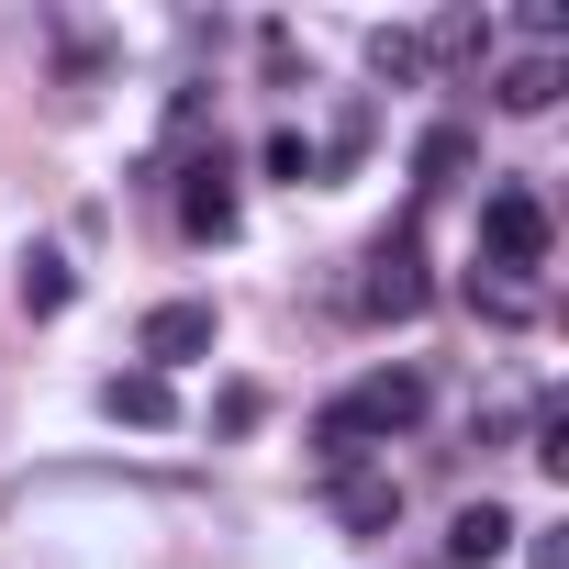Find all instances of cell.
I'll list each match as a JSON object with an SVG mask.
<instances>
[{
  "label": "cell",
  "instance_id": "cell-1",
  "mask_svg": "<svg viewBox=\"0 0 569 569\" xmlns=\"http://www.w3.org/2000/svg\"><path fill=\"white\" fill-rule=\"evenodd\" d=\"M413 413H425V380H413V369H369V380H358V391H347V402H336L325 425H336V436L358 447V436H402Z\"/></svg>",
  "mask_w": 569,
  "mask_h": 569
},
{
  "label": "cell",
  "instance_id": "cell-2",
  "mask_svg": "<svg viewBox=\"0 0 569 569\" xmlns=\"http://www.w3.org/2000/svg\"><path fill=\"white\" fill-rule=\"evenodd\" d=\"M358 302H369V313H391V325H413V313L436 302V279H425V246H413V234L369 246V279H358Z\"/></svg>",
  "mask_w": 569,
  "mask_h": 569
},
{
  "label": "cell",
  "instance_id": "cell-3",
  "mask_svg": "<svg viewBox=\"0 0 569 569\" xmlns=\"http://www.w3.org/2000/svg\"><path fill=\"white\" fill-rule=\"evenodd\" d=\"M480 246H491V268H502V279H513V268H547V201H536V190H491Z\"/></svg>",
  "mask_w": 569,
  "mask_h": 569
},
{
  "label": "cell",
  "instance_id": "cell-4",
  "mask_svg": "<svg viewBox=\"0 0 569 569\" xmlns=\"http://www.w3.org/2000/svg\"><path fill=\"white\" fill-rule=\"evenodd\" d=\"M134 358L168 380V369H190V358H212V302H157L146 313V336H134Z\"/></svg>",
  "mask_w": 569,
  "mask_h": 569
},
{
  "label": "cell",
  "instance_id": "cell-5",
  "mask_svg": "<svg viewBox=\"0 0 569 569\" xmlns=\"http://www.w3.org/2000/svg\"><path fill=\"white\" fill-rule=\"evenodd\" d=\"M179 223H190L201 246H223V234H234V168H223V157H201V168L179 179Z\"/></svg>",
  "mask_w": 569,
  "mask_h": 569
},
{
  "label": "cell",
  "instance_id": "cell-6",
  "mask_svg": "<svg viewBox=\"0 0 569 569\" xmlns=\"http://www.w3.org/2000/svg\"><path fill=\"white\" fill-rule=\"evenodd\" d=\"M101 413H112V425H146V436H157V425H168L179 402H168V380H157V369H112V380H101Z\"/></svg>",
  "mask_w": 569,
  "mask_h": 569
},
{
  "label": "cell",
  "instance_id": "cell-7",
  "mask_svg": "<svg viewBox=\"0 0 569 569\" xmlns=\"http://www.w3.org/2000/svg\"><path fill=\"white\" fill-rule=\"evenodd\" d=\"M12 291H23V313H34V325H57V313L79 302V279H68V257H57V246H34V257H23V279H12Z\"/></svg>",
  "mask_w": 569,
  "mask_h": 569
},
{
  "label": "cell",
  "instance_id": "cell-8",
  "mask_svg": "<svg viewBox=\"0 0 569 569\" xmlns=\"http://www.w3.org/2000/svg\"><path fill=\"white\" fill-rule=\"evenodd\" d=\"M502 547H513V513H502V502H469V513H458V536H447V558H458V569H480V558H502Z\"/></svg>",
  "mask_w": 569,
  "mask_h": 569
},
{
  "label": "cell",
  "instance_id": "cell-9",
  "mask_svg": "<svg viewBox=\"0 0 569 569\" xmlns=\"http://www.w3.org/2000/svg\"><path fill=\"white\" fill-rule=\"evenodd\" d=\"M491 101H502V112H547V101H558V57H513V68L491 79Z\"/></svg>",
  "mask_w": 569,
  "mask_h": 569
},
{
  "label": "cell",
  "instance_id": "cell-10",
  "mask_svg": "<svg viewBox=\"0 0 569 569\" xmlns=\"http://www.w3.org/2000/svg\"><path fill=\"white\" fill-rule=\"evenodd\" d=\"M402 513V480H336V525H358V536H380Z\"/></svg>",
  "mask_w": 569,
  "mask_h": 569
},
{
  "label": "cell",
  "instance_id": "cell-11",
  "mask_svg": "<svg viewBox=\"0 0 569 569\" xmlns=\"http://www.w3.org/2000/svg\"><path fill=\"white\" fill-rule=\"evenodd\" d=\"M469 302H480L491 325H525V313H536V291H525V279H502V268H491V279H469Z\"/></svg>",
  "mask_w": 569,
  "mask_h": 569
},
{
  "label": "cell",
  "instance_id": "cell-12",
  "mask_svg": "<svg viewBox=\"0 0 569 569\" xmlns=\"http://www.w3.org/2000/svg\"><path fill=\"white\" fill-rule=\"evenodd\" d=\"M480 46H491V23H480V12H447V23L425 34V57H480Z\"/></svg>",
  "mask_w": 569,
  "mask_h": 569
},
{
  "label": "cell",
  "instance_id": "cell-13",
  "mask_svg": "<svg viewBox=\"0 0 569 569\" xmlns=\"http://www.w3.org/2000/svg\"><path fill=\"white\" fill-rule=\"evenodd\" d=\"M369 68L380 79H425V34H369Z\"/></svg>",
  "mask_w": 569,
  "mask_h": 569
},
{
  "label": "cell",
  "instance_id": "cell-14",
  "mask_svg": "<svg viewBox=\"0 0 569 569\" xmlns=\"http://www.w3.org/2000/svg\"><path fill=\"white\" fill-rule=\"evenodd\" d=\"M313 168H325V157H313V146H302V134H291V123H279V134H268V179H291V190H302V179H313Z\"/></svg>",
  "mask_w": 569,
  "mask_h": 569
},
{
  "label": "cell",
  "instance_id": "cell-15",
  "mask_svg": "<svg viewBox=\"0 0 569 569\" xmlns=\"http://www.w3.org/2000/svg\"><path fill=\"white\" fill-rule=\"evenodd\" d=\"M458 168H469V134L436 123V134H425V179H458Z\"/></svg>",
  "mask_w": 569,
  "mask_h": 569
}]
</instances>
